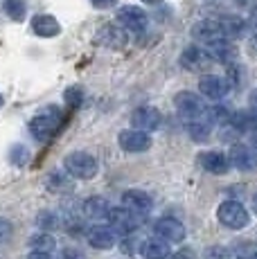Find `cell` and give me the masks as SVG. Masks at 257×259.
Segmentation results:
<instances>
[{"instance_id": "cell-1", "label": "cell", "mask_w": 257, "mask_h": 259, "mask_svg": "<svg viewBox=\"0 0 257 259\" xmlns=\"http://www.w3.org/2000/svg\"><path fill=\"white\" fill-rule=\"evenodd\" d=\"M217 221L226 228V230L239 232L250 226V210L237 198H226L217 205Z\"/></svg>"}, {"instance_id": "cell-2", "label": "cell", "mask_w": 257, "mask_h": 259, "mask_svg": "<svg viewBox=\"0 0 257 259\" xmlns=\"http://www.w3.org/2000/svg\"><path fill=\"white\" fill-rule=\"evenodd\" d=\"M61 119H63L61 108L54 106V104H50V106L41 108L36 115L29 119V133H32L38 142H46V140H50L54 133L59 131Z\"/></svg>"}, {"instance_id": "cell-3", "label": "cell", "mask_w": 257, "mask_h": 259, "mask_svg": "<svg viewBox=\"0 0 257 259\" xmlns=\"http://www.w3.org/2000/svg\"><path fill=\"white\" fill-rule=\"evenodd\" d=\"M63 169L75 181H93L97 176V171H100V162L88 151H70L63 158Z\"/></svg>"}, {"instance_id": "cell-4", "label": "cell", "mask_w": 257, "mask_h": 259, "mask_svg": "<svg viewBox=\"0 0 257 259\" xmlns=\"http://www.w3.org/2000/svg\"><path fill=\"white\" fill-rule=\"evenodd\" d=\"M142 219L145 214L142 212H136L126 205H120V207H111L108 212V226L115 230V235H136V230L142 226Z\"/></svg>"}, {"instance_id": "cell-5", "label": "cell", "mask_w": 257, "mask_h": 259, "mask_svg": "<svg viewBox=\"0 0 257 259\" xmlns=\"http://www.w3.org/2000/svg\"><path fill=\"white\" fill-rule=\"evenodd\" d=\"M115 23H120L126 32L142 34L149 27V14L138 5H122L115 12Z\"/></svg>"}, {"instance_id": "cell-6", "label": "cell", "mask_w": 257, "mask_h": 259, "mask_svg": "<svg viewBox=\"0 0 257 259\" xmlns=\"http://www.w3.org/2000/svg\"><path fill=\"white\" fill-rule=\"evenodd\" d=\"M179 63L187 72H207L212 68V63H215V59H212L210 50L203 46H187L181 52Z\"/></svg>"}, {"instance_id": "cell-7", "label": "cell", "mask_w": 257, "mask_h": 259, "mask_svg": "<svg viewBox=\"0 0 257 259\" xmlns=\"http://www.w3.org/2000/svg\"><path fill=\"white\" fill-rule=\"evenodd\" d=\"M196 162L210 176H226L230 171V158L221 149H205L196 156Z\"/></svg>"}, {"instance_id": "cell-8", "label": "cell", "mask_w": 257, "mask_h": 259, "mask_svg": "<svg viewBox=\"0 0 257 259\" xmlns=\"http://www.w3.org/2000/svg\"><path fill=\"white\" fill-rule=\"evenodd\" d=\"M230 93V81L221 74L215 72H203L199 79V95L210 102H219Z\"/></svg>"}, {"instance_id": "cell-9", "label": "cell", "mask_w": 257, "mask_h": 259, "mask_svg": "<svg viewBox=\"0 0 257 259\" xmlns=\"http://www.w3.org/2000/svg\"><path fill=\"white\" fill-rule=\"evenodd\" d=\"M95 43L108 50H122L128 46V32L120 23H104L95 34Z\"/></svg>"}, {"instance_id": "cell-10", "label": "cell", "mask_w": 257, "mask_h": 259, "mask_svg": "<svg viewBox=\"0 0 257 259\" xmlns=\"http://www.w3.org/2000/svg\"><path fill=\"white\" fill-rule=\"evenodd\" d=\"M174 108L179 111L181 117L192 119V117H201L205 113V102L199 93L179 91L174 95Z\"/></svg>"}, {"instance_id": "cell-11", "label": "cell", "mask_w": 257, "mask_h": 259, "mask_svg": "<svg viewBox=\"0 0 257 259\" xmlns=\"http://www.w3.org/2000/svg\"><path fill=\"white\" fill-rule=\"evenodd\" d=\"M117 144L126 153H145L151 149V136L140 128H124L117 133Z\"/></svg>"}, {"instance_id": "cell-12", "label": "cell", "mask_w": 257, "mask_h": 259, "mask_svg": "<svg viewBox=\"0 0 257 259\" xmlns=\"http://www.w3.org/2000/svg\"><path fill=\"white\" fill-rule=\"evenodd\" d=\"M154 235L165 239L169 243H183L187 237V230L185 226L174 217H160L158 221L154 223Z\"/></svg>"}, {"instance_id": "cell-13", "label": "cell", "mask_w": 257, "mask_h": 259, "mask_svg": "<svg viewBox=\"0 0 257 259\" xmlns=\"http://www.w3.org/2000/svg\"><path fill=\"white\" fill-rule=\"evenodd\" d=\"M131 126L147 133L158 131L162 126V113L156 106H138L131 113Z\"/></svg>"}, {"instance_id": "cell-14", "label": "cell", "mask_w": 257, "mask_h": 259, "mask_svg": "<svg viewBox=\"0 0 257 259\" xmlns=\"http://www.w3.org/2000/svg\"><path fill=\"white\" fill-rule=\"evenodd\" d=\"M228 158H230V167L239 169V171H255L257 169V151L248 144H232L230 151H228Z\"/></svg>"}, {"instance_id": "cell-15", "label": "cell", "mask_w": 257, "mask_h": 259, "mask_svg": "<svg viewBox=\"0 0 257 259\" xmlns=\"http://www.w3.org/2000/svg\"><path fill=\"white\" fill-rule=\"evenodd\" d=\"M86 241L95 250H111L115 248V230L111 226H93L86 232Z\"/></svg>"}, {"instance_id": "cell-16", "label": "cell", "mask_w": 257, "mask_h": 259, "mask_svg": "<svg viewBox=\"0 0 257 259\" xmlns=\"http://www.w3.org/2000/svg\"><path fill=\"white\" fill-rule=\"evenodd\" d=\"M207 50H210L212 59L219 63H226V66H230V63H237V57H239V50H237V46L230 41V38L221 36L217 38V41L207 43L205 46Z\"/></svg>"}, {"instance_id": "cell-17", "label": "cell", "mask_w": 257, "mask_h": 259, "mask_svg": "<svg viewBox=\"0 0 257 259\" xmlns=\"http://www.w3.org/2000/svg\"><path fill=\"white\" fill-rule=\"evenodd\" d=\"M190 34H192L194 41L203 43V46H207V43H212V41H217V38L224 36V32H221V27H219V21H215V18H203V21L194 23L192 29H190Z\"/></svg>"}, {"instance_id": "cell-18", "label": "cell", "mask_w": 257, "mask_h": 259, "mask_svg": "<svg viewBox=\"0 0 257 259\" xmlns=\"http://www.w3.org/2000/svg\"><path fill=\"white\" fill-rule=\"evenodd\" d=\"M122 205L131 207V210L136 212H151V207H154V196H151L149 192H145V189H126L124 194H122Z\"/></svg>"}, {"instance_id": "cell-19", "label": "cell", "mask_w": 257, "mask_h": 259, "mask_svg": "<svg viewBox=\"0 0 257 259\" xmlns=\"http://www.w3.org/2000/svg\"><path fill=\"white\" fill-rule=\"evenodd\" d=\"M140 255L145 259H169L172 246H169V241L154 235V237L145 239V241H140Z\"/></svg>"}, {"instance_id": "cell-20", "label": "cell", "mask_w": 257, "mask_h": 259, "mask_svg": "<svg viewBox=\"0 0 257 259\" xmlns=\"http://www.w3.org/2000/svg\"><path fill=\"white\" fill-rule=\"evenodd\" d=\"M32 32L41 38H54L61 34V25L52 14H36L32 18Z\"/></svg>"}, {"instance_id": "cell-21", "label": "cell", "mask_w": 257, "mask_h": 259, "mask_svg": "<svg viewBox=\"0 0 257 259\" xmlns=\"http://www.w3.org/2000/svg\"><path fill=\"white\" fill-rule=\"evenodd\" d=\"M226 124L237 133H255L257 131V111H232Z\"/></svg>"}, {"instance_id": "cell-22", "label": "cell", "mask_w": 257, "mask_h": 259, "mask_svg": "<svg viewBox=\"0 0 257 259\" xmlns=\"http://www.w3.org/2000/svg\"><path fill=\"white\" fill-rule=\"evenodd\" d=\"M111 207L113 205L104 196H91L81 203V214L86 219H93V221H102V219H108Z\"/></svg>"}, {"instance_id": "cell-23", "label": "cell", "mask_w": 257, "mask_h": 259, "mask_svg": "<svg viewBox=\"0 0 257 259\" xmlns=\"http://www.w3.org/2000/svg\"><path fill=\"white\" fill-rule=\"evenodd\" d=\"M219 21V27H221V32H224V36L226 38H241L246 34V29H248V23L244 21L241 16H235V14H228V16H221V18H217Z\"/></svg>"}, {"instance_id": "cell-24", "label": "cell", "mask_w": 257, "mask_h": 259, "mask_svg": "<svg viewBox=\"0 0 257 259\" xmlns=\"http://www.w3.org/2000/svg\"><path fill=\"white\" fill-rule=\"evenodd\" d=\"M185 131H187V136H190L192 142H205L207 138H210L212 124L205 122L203 117H192V119H187Z\"/></svg>"}, {"instance_id": "cell-25", "label": "cell", "mask_w": 257, "mask_h": 259, "mask_svg": "<svg viewBox=\"0 0 257 259\" xmlns=\"http://www.w3.org/2000/svg\"><path fill=\"white\" fill-rule=\"evenodd\" d=\"M72 181L75 178L70 176V174L63 169V171H50L48 174V178H46V185H48V189L50 192H54V194H61V192H68V189H72Z\"/></svg>"}, {"instance_id": "cell-26", "label": "cell", "mask_w": 257, "mask_h": 259, "mask_svg": "<svg viewBox=\"0 0 257 259\" xmlns=\"http://www.w3.org/2000/svg\"><path fill=\"white\" fill-rule=\"evenodd\" d=\"M3 12L9 21L21 23L27 16V3L25 0H3Z\"/></svg>"}, {"instance_id": "cell-27", "label": "cell", "mask_w": 257, "mask_h": 259, "mask_svg": "<svg viewBox=\"0 0 257 259\" xmlns=\"http://www.w3.org/2000/svg\"><path fill=\"white\" fill-rule=\"evenodd\" d=\"M27 246L32 248V250H46V252H52L54 248H57V239H54V237L50 235V232L38 230L36 235L29 237Z\"/></svg>"}, {"instance_id": "cell-28", "label": "cell", "mask_w": 257, "mask_h": 259, "mask_svg": "<svg viewBox=\"0 0 257 259\" xmlns=\"http://www.w3.org/2000/svg\"><path fill=\"white\" fill-rule=\"evenodd\" d=\"M59 226H61V219H59L57 212H52V210H41V212L36 214V228H38V230L50 232V230H57Z\"/></svg>"}, {"instance_id": "cell-29", "label": "cell", "mask_w": 257, "mask_h": 259, "mask_svg": "<svg viewBox=\"0 0 257 259\" xmlns=\"http://www.w3.org/2000/svg\"><path fill=\"white\" fill-rule=\"evenodd\" d=\"M120 250L124 255H140V239L136 235H124L120 241Z\"/></svg>"}, {"instance_id": "cell-30", "label": "cell", "mask_w": 257, "mask_h": 259, "mask_svg": "<svg viewBox=\"0 0 257 259\" xmlns=\"http://www.w3.org/2000/svg\"><path fill=\"white\" fill-rule=\"evenodd\" d=\"M203 259H230V252L226 246H207Z\"/></svg>"}, {"instance_id": "cell-31", "label": "cell", "mask_w": 257, "mask_h": 259, "mask_svg": "<svg viewBox=\"0 0 257 259\" xmlns=\"http://www.w3.org/2000/svg\"><path fill=\"white\" fill-rule=\"evenodd\" d=\"M12 237H14V223L9 221V219L0 217V246L7 243Z\"/></svg>"}, {"instance_id": "cell-32", "label": "cell", "mask_w": 257, "mask_h": 259, "mask_svg": "<svg viewBox=\"0 0 257 259\" xmlns=\"http://www.w3.org/2000/svg\"><path fill=\"white\" fill-rule=\"evenodd\" d=\"M66 102L70 104V106H81V102H83V93H81V88H79V86L68 88V91H66Z\"/></svg>"}, {"instance_id": "cell-33", "label": "cell", "mask_w": 257, "mask_h": 259, "mask_svg": "<svg viewBox=\"0 0 257 259\" xmlns=\"http://www.w3.org/2000/svg\"><path fill=\"white\" fill-rule=\"evenodd\" d=\"M169 259H196V252L192 250V248H181V250L172 252Z\"/></svg>"}, {"instance_id": "cell-34", "label": "cell", "mask_w": 257, "mask_h": 259, "mask_svg": "<svg viewBox=\"0 0 257 259\" xmlns=\"http://www.w3.org/2000/svg\"><path fill=\"white\" fill-rule=\"evenodd\" d=\"M59 259H83V255L77 250V248H66V250H61Z\"/></svg>"}, {"instance_id": "cell-35", "label": "cell", "mask_w": 257, "mask_h": 259, "mask_svg": "<svg viewBox=\"0 0 257 259\" xmlns=\"http://www.w3.org/2000/svg\"><path fill=\"white\" fill-rule=\"evenodd\" d=\"M91 3H93V7H97V9H111L117 5V0H91Z\"/></svg>"}, {"instance_id": "cell-36", "label": "cell", "mask_w": 257, "mask_h": 259, "mask_svg": "<svg viewBox=\"0 0 257 259\" xmlns=\"http://www.w3.org/2000/svg\"><path fill=\"white\" fill-rule=\"evenodd\" d=\"M25 259H54L52 252H46V250H32Z\"/></svg>"}, {"instance_id": "cell-37", "label": "cell", "mask_w": 257, "mask_h": 259, "mask_svg": "<svg viewBox=\"0 0 257 259\" xmlns=\"http://www.w3.org/2000/svg\"><path fill=\"white\" fill-rule=\"evenodd\" d=\"M248 104L253 111H257V88H253V91L248 93Z\"/></svg>"}, {"instance_id": "cell-38", "label": "cell", "mask_w": 257, "mask_h": 259, "mask_svg": "<svg viewBox=\"0 0 257 259\" xmlns=\"http://www.w3.org/2000/svg\"><path fill=\"white\" fill-rule=\"evenodd\" d=\"M250 50H253V54H257V34H253V38H250Z\"/></svg>"}, {"instance_id": "cell-39", "label": "cell", "mask_w": 257, "mask_h": 259, "mask_svg": "<svg viewBox=\"0 0 257 259\" xmlns=\"http://www.w3.org/2000/svg\"><path fill=\"white\" fill-rule=\"evenodd\" d=\"M250 136H253V138H250V147H253L255 151H257V131H255V133H250Z\"/></svg>"}, {"instance_id": "cell-40", "label": "cell", "mask_w": 257, "mask_h": 259, "mask_svg": "<svg viewBox=\"0 0 257 259\" xmlns=\"http://www.w3.org/2000/svg\"><path fill=\"white\" fill-rule=\"evenodd\" d=\"M142 3H147V5H158V3H162V0H142Z\"/></svg>"}, {"instance_id": "cell-41", "label": "cell", "mask_w": 257, "mask_h": 259, "mask_svg": "<svg viewBox=\"0 0 257 259\" xmlns=\"http://www.w3.org/2000/svg\"><path fill=\"white\" fill-rule=\"evenodd\" d=\"M253 210H257V194L253 196Z\"/></svg>"}, {"instance_id": "cell-42", "label": "cell", "mask_w": 257, "mask_h": 259, "mask_svg": "<svg viewBox=\"0 0 257 259\" xmlns=\"http://www.w3.org/2000/svg\"><path fill=\"white\" fill-rule=\"evenodd\" d=\"M255 25H257V9H255Z\"/></svg>"}, {"instance_id": "cell-43", "label": "cell", "mask_w": 257, "mask_h": 259, "mask_svg": "<svg viewBox=\"0 0 257 259\" xmlns=\"http://www.w3.org/2000/svg\"><path fill=\"white\" fill-rule=\"evenodd\" d=\"M0 106H3V95H0Z\"/></svg>"}, {"instance_id": "cell-44", "label": "cell", "mask_w": 257, "mask_h": 259, "mask_svg": "<svg viewBox=\"0 0 257 259\" xmlns=\"http://www.w3.org/2000/svg\"><path fill=\"white\" fill-rule=\"evenodd\" d=\"M253 259H257V252H255V257H253Z\"/></svg>"}, {"instance_id": "cell-45", "label": "cell", "mask_w": 257, "mask_h": 259, "mask_svg": "<svg viewBox=\"0 0 257 259\" xmlns=\"http://www.w3.org/2000/svg\"><path fill=\"white\" fill-rule=\"evenodd\" d=\"M237 259H241V257H237Z\"/></svg>"}]
</instances>
